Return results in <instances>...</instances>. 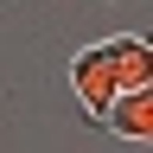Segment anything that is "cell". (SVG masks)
Instances as JSON below:
<instances>
[{"label":"cell","instance_id":"cell-1","mask_svg":"<svg viewBox=\"0 0 153 153\" xmlns=\"http://www.w3.org/2000/svg\"><path fill=\"white\" fill-rule=\"evenodd\" d=\"M70 76V96L83 102L89 121H102V108H108V96H121V89H147L153 83V45L140 32H121V38H102V45H83L64 64Z\"/></svg>","mask_w":153,"mask_h":153},{"label":"cell","instance_id":"cell-2","mask_svg":"<svg viewBox=\"0 0 153 153\" xmlns=\"http://www.w3.org/2000/svg\"><path fill=\"white\" fill-rule=\"evenodd\" d=\"M96 128L115 134V140H147V134H153V83H147V89L108 96V108H102V121H96Z\"/></svg>","mask_w":153,"mask_h":153}]
</instances>
